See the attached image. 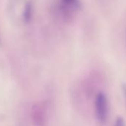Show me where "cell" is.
<instances>
[{
    "mask_svg": "<svg viewBox=\"0 0 126 126\" xmlns=\"http://www.w3.org/2000/svg\"><path fill=\"white\" fill-rule=\"evenodd\" d=\"M81 7V0H56L54 2V14L65 21H70Z\"/></svg>",
    "mask_w": 126,
    "mask_h": 126,
    "instance_id": "cell-1",
    "label": "cell"
},
{
    "mask_svg": "<svg viewBox=\"0 0 126 126\" xmlns=\"http://www.w3.org/2000/svg\"><path fill=\"white\" fill-rule=\"evenodd\" d=\"M125 39H126V33H125Z\"/></svg>",
    "mask_w": 126,
    "mask_h": 126,
    "instance_id": "cell-6",
    "label": "cell"
},
{
    "mask_svg": "<svg viewBox=\"0 0 126 126\" xmlns=\"http://www.w3.org/2000/svg\"><path fill=\"white\" fill-rule=\"evenodd\" d=\"M33 14V2L32 0H28V1L25 2L22 11L23 20L26 22H30L31 20Z\"/></svg>",
    "mask_w": 126,
    "mask_h": 126,
    "instance_id": "cell-3",
    "label": "cell"
},
{
    "mask_svg": "<svg viewBox=\"0 0 126 126\" xmlns=\"http://www.w3.org/2000/svg\"><path fill=\"white\" fill-rule=\"evenodd\" d=\"M122 92H123V95H124V99L125 101V104H126V85H123L122 86Z\"/></svg>",
    "mask_w": 126,
    "mask_h": 126,
    "instance_id": "cell-5",
    "label": "cell"
},
{
    "mask_svg": "<svg viewBox=\"0 0 126 126\" xmlns=\"http://www.w3.org/2000/svg\"><path fill=\"white\" fill-rule=\"evenodd\" d=\"M94 112L97 122L100 125L105 124L108 117L109 104L108 97L103 92L97 93L95 96Z\"/></svg>",
    "mask_w": 126,
    "mask_h": 126,
    "instance_id": "cell-2",
    "label": "cell"
},
{
    "mask_svg": "<svg viewBox=\"0 0 126 126\" xmlns=\"http://www.w3.org/2000/svg\"><path fill=\"white\" fill-rule=\"evenodd\" d=\"M113 126H126L125 122L124 121V119L121 117H118L114 122Z\"/></svg>",
    "mask_w": 126,
    "mask_h": 126,
    "instance_id": "cell-4",
    "label": "cell"
}]
</instances>
